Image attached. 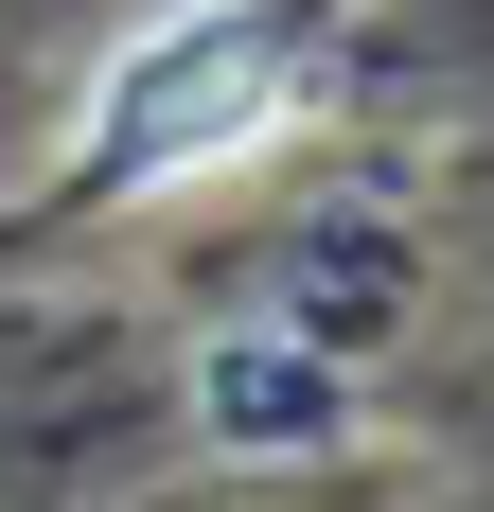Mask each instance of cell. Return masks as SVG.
<instances>
[{
	"instance_id": "cell-1",
	"label": "cell",
	"mask_w": 494,
	"mask_h": 512,
	"mask_svg": "<svg viewBox=\"0 0 494 512\" xmlns=\"http://www.w3.org/2000/svg\"><path fill=\"white\" fill-rule=\"evenodd\" d=\"M283 124H300V18L283 0H195V18H159L89 89V177L106 195H159V177L265 159Z\"/></svg>"
}]
</instances>
